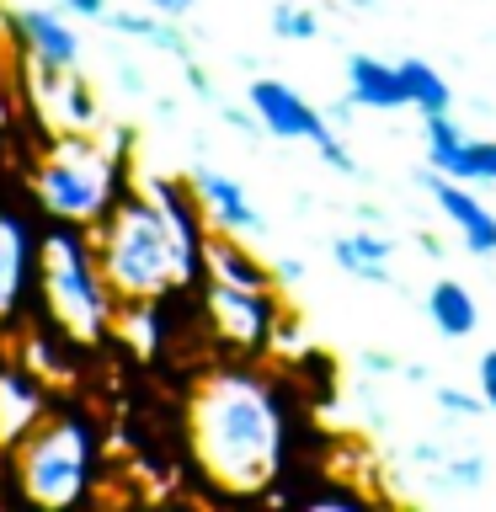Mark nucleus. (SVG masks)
Wrapping results in <instances>:
<instances>
[{
	"label": "nucleus",
	"mask_w": 496,
	"mask_h": 512,
	"mask_svg": "<svg viewBox=\"0 0 496 512\" xmlns=\"http://www.w3.org/2000/svg\"><path fill=\"white\" fill-rule=\"evenodd\" d=\"M187 459L198 480L224 502L278 496V480L294 454V411L283 379L256 358H224L203 368L182 411Z\"/></svg>",
	"instance_id": "obj_1"
},
{
	"label": "nucleus",
	"mask_w": 496,
	"mask_h": 512,
	"mask_svg": "<svg viewBox=\"0 0 496 512\" xmlns=\"http://www.w3.org/2000/svg\"><path fill=\"white\" fill-rule=\"evenodd\" d=\"M102 272L112 283L118 304L128 299H171L203 288V267L182 251V240L160 214V203L144 187H128L112 214L91 230Z\"/></svg>",
	"instance_id": "obj_2"
},
{
	"label": "nucleus",
	"mask_w": 496,
	"mask_h": 512,
	"mask_svg": "<svg viewBox=\"0 0 496 512\" xmlns=\"http://www.w3.org/2000/svg\"><path fill=\"white\" fill-rule=\"evenodd\" d=\"M38 315L64 331L80 352H102L112 342L118 294H112L91 230L54 224L38 230Z\"/></svg>",
	"instance_id": "obj_3"
},
{
	"label": "nucleus",
	"mask_w": 496,
	"mask_h": 512,
	"mask_svg": "<svg viewBox=\"0 0 496 512\" xmlns=\"http://www.w3.org/2000/svg\"><path fill=\"white\" fill-rule=\"evenodd\" d=\"M96 480H102V427L86 406H54L11 448V496L27 507H86Z\"/></svg>",
	"instance_id": "obj_4"
},
{
	"label": "nucleus",
	"mask_w": 496,
	"mask_h": 512,
	"mask_svg": "<svg viewBox=\"0 0 496 512\" xmlns=\"http://www.w3.org/2000/svg\"><path fill=\"white\" fill-rule=\"evenodd\" d=\"M134 187V160L118 155L96 134H48L38 166H32V203L54 224H80L96 230L112 203Z\"/></svg>",
	"instance_id": "obj_5"
},
{
	"label": "nucleus",
	"mask_w": 496,
	"mask_h": 512,
	"mask_svg": "<svg viewBox=\"0 0 496 512\" xmlns=\"http://www.w3.org/2000/svg\"><path fill=\"white\" fill-rule=\"evenodd\" d=\"M198 304H203V331L214 336L224 358H272V336H278L283 320L278 288H240L203 278Z\"/></svg>",
	"instance_id": "obj_6"
},
{
	"label": "nucleus",
	"mask_w": 496,
	"mask_h": 512,
	"mask_svg": "<svg viewBox=\"0 0 496 512\" xmlns=\"http://www.w3.org/2000/svg\"><path fill=\"white\" fill-rule=\"evenodd\" d=\"M32 310H38V230L27 214L0 203V342H11Z\"/></svg>",
	"instance_id": "obj_7"
},
{
	"label": "nucleus",
	"mask_w": 496,
	"mask_h": 512,
	"mask_svg": "<svg viewBox=\"0 0 496 512\" xmlns=\"http://www.w3.org/2000/svg\"><path fill=\"white\" fill-rule=\"evenodd\" d=\"M27 96H32V118L48 134H91V128H102L96 91L86 86L80 70H54V64L27 59Z\"/></svg>",
	"instance_id": "obj_8"
},
{
	"label": "nucleus",
	"mask_w": 496,
	"mask_h": 512,
	"mask_svg": "<svg viewBox=\"0 0 496 512\" xmlns=\"http://www.w3.org/2000/svg\"><path fill=\"white\" fill-rule=\"evenodd\" d=\"M246 102H251V112L262 118V128L272 139H310V144H320V139L336 134V123L326 118V107H315L310 96L294 91L278 75H256L246 86Z\"/></svg>",
	"instance_id": "obj_9"
},
{
	"label": "nucleus",
	"mask_w": 496,
	"mask_h": 512,
	"mask_svg": "<svg viewBox=\"0 0 496 512\" xmlns=\"http://www.w3.org/2000/svg\"><path fill=\"white\" fill-rule=\"evenodd\" d=\"M416 187H422L427 198L438 203V214L459 230L464 251H470V256H496V214L470 192V182H459V176H443L438 166H427V171H416Z\"/></svg>",
	"instance_id": "obj_10"
},
{
	"label": "nucleus",
	"mask_w": 496,
	"mask_h": 512,
	"mask_svg": "<svg viewBox=\"0 0 496 512\" xmlns=\"http://www.w3.org/2000/svg\"><path fill=\"white\" fill-rule=\"evenodd\" d=\"M11 27H16V43H22V54L32 64L80 70V59H86V38L75 32L64 6H22V11H11Z\"/></svg>",
	"instance_id": "obj_11"
},
{
	"label": "nucleus",
	"mask_w": 496,
	"mask_h": 512,
	"mask_svg": "<svg viewBox=\"0 0 496 512\" xmlns=\"http://www.w3.org/2000/svg\"><path fill=\"white\" fill-rule=\"evenodd\" d=\"M48 411H54V400H48V384L6 347V352H0V443L16 448L32 427L43 422Z\"/></svg>",
	"instance_id": "obj_12"
},
{
	"label": "nucleus",
	"mask_w": 496,
	"mask_h": 512,
	"mask_svg": "<svg viewBox=\"0 0 496 512\" xmlns=\"http://www.w3.org/2000/svg\"><path fill=\"white\" fill-rule=\"evenodd\" d=\"M187 182H192V192H198V203H203V214H208V230L240 235V240L262 235V214H256L251 192L240 187L230 171H219V166H192Z\"/></svg>",
	"instance_id": "obj_13"
},
{
	"label": "nucleus",
	"mask_w": 496,
	"mask_h": 512,
	"mask_svg": "<svg viewBox=\"0 0 496 512\" xmlns=\"http://www.w3.org/2000/svg\"><path fill=\"white\" fill-rule=\"evenodd\" d=\"M11 352L48 384V390H64V384H75V374H80V347L64 331L48 326L43 315H32L27 326L11 336Z\"/></svg>",
	"instance_id": "obj_14"
},
{
	"label": "nucleus",
	"mask_w": 496,
	"mask_h": 512,
	"mask_svg": "<svg viewBox=\"0 0 496 512\" xmlns=\"http://www.w3.org/2000/svg\"><path fill=\"white\" fill-rule=\"evenodd\" d=\"M342 75H347V96L358 107H368V112H400V107H411L406 75H400V64H390V59L347 54Z\"/></svg>",
	"instance_id": "obj_15"
},
{
	"label": "nucleus",
	"mask_w": 496,
	"mask_h": 512,
	"mask_svg": "<svg viewBox=\"0 0 496 512\" xmlns=\"http://www.w3.org/2000/svg\"><path fill=\"white\" fill-rule=\"evenodd\" d=\"M331 256H336V267L352 272L358 283H374V288L400 283V272H395V240L379 235L374 224H368V230H352V235H336L331 240Z\"/></svg>",
	"instance_id": "obj_16"
},
{
	"label": "nucleus",
	"mask_w": 496,
	"mask_h": 512,
	"mask_svg": "<svg viewBox=\"0 0 496 512\" xmlns=\"http://www.w3.org/2000/svg\"><path fill=\"white\" fill-rule=\"evenodd\" d=\"M203 278H219V283H240V288H278V272H272L267 256L246 251L240 235H208V251H203Z\"/></svg>",
	"instance_id": "obj_17"
},
{
	"label": "nucleus",
	"mask_w": 496,
	"mask_h": 512,
	"mask_svg": "<svg viewBox=\"0 0 496 512\" xmlns=\"http://www.w3.org/2000/svg\"><path fill=\"white\" fill-rule=\"evenodd\" d=\"M102 27H112L118 38H134V43H150L155 54H166L176 64L192 59V38L182 32V22H171V16H155L150 6H123V11H107Z\"/></svg>",
	"instance_id": "obj_18"
},
{
	"label": "nucleus",
	"mask_w": 496,
	"mask_h": 512,
	"mask_svg": "<svg viewBox=\"0 0 496 512\" xmlns=\"http://www.w3.org/2000/svg\"><path fill=\"white\" fill-rule=\"evenodd\" d=\"M112 342H123V352L139 358V363L160 358V347H166V299H128V304H118Z\"/></svg>",
	"instance_id": "obj_19"
},
{
	"label": "nucleus",
	"mask_w": 496,
	"mask_h": 512,
	"mask_svg": "<svg viewBox=\"0 0 496 512\" xmlns=\"http://www.w3.org/2000/svg\"><path fill=\"white\" fill-rule=\"evenodd\" d=\"M422 310H427L432 326H438V336H448V342H464V336L480 331V299L459 278H438V283H432Z\"/></svg>",
	"instance_id": "obj_20"
},
{
	"label": "nucleus",
	"mask_w": 496,
	"mask_h": 512,
	"mask_svg": "<svg viewBox=\"0 0 496 512\" xmlns=\"http://www.w3.org/2000/svg\"><path fill=\"white\" fill-rule=\"evenodd\" d=\"M422 144H427V166L470 182V134L454 123V112H427L422 118Z\"/></svg>",
	"instance_id": "obj_21"
},
{
	"label": "nucleus",
	"mask_w": 496,
	"mask_h": 512,
	"mask_svg": "<svg viewBox=\"0 0 496 512\" xmlns=\"http://www.w3.org/2000/svg\"><path fill=\"white\" fill-rule=\"evenodd\" d=\"M400 75H406V91H411V107L422 112H454V86H448V75L438 64L427 59H400Z\"/></svg>",
	"instance_id": "obj_22"
},
{
	"label": "nucleus",
	"mask_w": 496,
	"mask_h": 512,
	"mask_svg": "<svg viewBox=\"0 0 496 512\" xmlns=\"http://www.w3.org/2000/svg\"><path fill=\"white\" fill-rule=\"evenodd\" d=\"M267 32H272L278 43H315V38H320V16H315V6L278 0V6L267 11Z\"/></svg>",
	"instance_id": "obj_23"
},
{
	"label": "nucleus",
	"mask_w": 496,
	"mask_h": 512,
	"mask_svg": "<svg viewBox=\"0 0 496 512\" xmlns=\"http://www.w3.org/2000/svg\"><path fill=\"white\" fill-rule=\"evenodd\" d=\"M491 475L486 454H448L438 470H432V491H480Z\"/></svg>",
	"instance_id": "obj_24"
},
{
	"label": "nucleus",
	"mask_w": 496,
	"mask_h": 512,
	"mask_svg": "<svg viewBox=\"0 0 496 512\" xmlns=\"http://www.w3.org/2000/svg\"><path fill=\"white\" fill-rule=\"evenodd\" d=\"M432 400H438V411L459 416V422H470V416L491 411L486 395H480V390H459V384H432Z\"/></svg>",
	"instance_id": "obj_25"
},
{
	"label": "nucleus",
	"mask_w": 496,
	"mask_h": 512,
	"mask_svg": "<svg viewBox=\"0 0 496 512\" xmlns=\"http://www.w3.org/2000/svg\"><path fill=\"white\" fill-rule=\"evenodd\" d=\"M315 155L326 160V166H331L336 176H352V182H363V176H368V171H363V160H358V155H352L347 144H342V134L320 139V144H315Z\"/></svg>",
	"instance_id": "obj_26"
},
{
	"label": "nucleus",
	"mask_w": 496,
	"mask_h": 512,
	"mask_svg": "<svg viewBox=\"0 0 496 512\" xmlns=\"http://www.w3.org/2000/svg\"><path fill=\"white\" fill-rule=\"evenodd\" d=\"M219 118L230 123V128H235V134L246 139V144H256V139L267 134V128H262V118L251 112V102H246V107H235V102H219Z\"/></svg>",
	"instance_id": "obj_27"
},
{
	"label": "nucleus",
	"mask_w": 496,
	"mask_h": 512,
	"mask_svg": "<svg viewBox=\"0 0 496 512\" xmlns=\"http://www.w3.org/2000/svg\"><path fill=\"white\" fill-rule=\"evenodd\" d=\"M272 352H278V358H304V326H299V315H288L283 310V320H278V336H272Z\"/></svg>",
	"instance_id": "obj_28"
},
{
	"label": "nucleus",
	"mask_w": 496,
	"mask_h": 512,
	"mask_svg": "<svg viewBox=\"0 0 496 512\" xmlns=\"http://www.w3.org/2000/svg\"><path fill=\"white\" fill-rule=\"evenodd\" d=\"M112 80H118L123 96H144V91H150V75H144L134 59H112Z\"/></svg>",
	"instance_id": "obj_29"
},
{
	"label": "nucleus",
	"mask_w": 496,
	"mask_h": 512,
	"mask_svg": "<svg viewBox=\"0 0 496 512\" xmlns=\"http://www.w3.org/2000/svg\"><path fill=\"white\" fill-rule=\"evenodd\" d=\"M182 75H187V91L198 96V102H208V107H219V102H224V96L214 91V80H208V70H203L198 59H187V64H182Z\"/></svg>",
	"instance_id": "obj_30"
},
{
	"label": "nucleus",
	"mask_w": 496,
	"mask_h": 512,
	"mask_svg": "<svg viewBox=\"0 0 496 512\" xmlns=\"http://www.w3.org/2000/svg\"><path fill=\"white\" fill-rule=\"evenodd\" d=\"M475 390L486 395V406L496 411V347L480 352V368H475Z\"/></svg>",
	"instance_id": "obj_31"
},
{
	"label": "nucleus",
	"mask_w": 496,
	"mask_h": 512,
	"mask_svg": "<svg viewBox=\"0 0 496 512\" xmlns=\"http://www.w3.org/2000/svg\"><path fill=\"white\" fill-rule=\"evenodd\" d=\"M358 368H363V374H374V379H395L400 374V363L390 358V352H358Z\"/></svg>",
	"instance_id": "obj_32"
},
{
	"label": "nucleus",
	"mask_w": 496,
	"mask_h": 512,
	"mask_svg": "<svg viewBox=\"0 0 496 512\" xmlns=\"http://www.w3.org/2000/svg\"><path fill=\"white\" fill-rule=\"evenodd\" d=\"M54 6H64L70 16H80V22H102L112 11V0H54Z\"/></svg>",
	"instance_id": "obj_33"
},
{
	"label": "nucleus",
	"mask_w": 496,
	"mask_h": 512,
	"mask_svg": "<svg viewBox=\"0 0 496 512\" xmlns=\"http://www.w3.org/2000/svg\"><path fill=\"white\" fill-rule=\"evenodd\" d=\"M406 454H411L416 464H422V470H438V464L448 459V448H443V443H427V438H422V443H411Z\"/></svg>",
	"instance_id": "obj_34"
},
{
	"label": "nucleus",
	"mask_w": 496,
	"mask_h": 512,
	"mask_svg": "<svg viewBox=\"0 0 496 512\" xmlns=\"http://www.w3.org/2000/svg\"><path fill=\"white\" fill-rule=\"evenodd\" d=\"M272 272H278V288L304 283V262H299V256H272Z\"/></svg>",
	"instance_id": "obj_35"
},
{
	"label": "nucleus",
	"mask_w": 496,
	"mask_h": 512,
	"mask_svg": "<svg viewBox=\"0 0 496 512\" xmlns=\"http://www.w3.org/2000/svg\"><path fill=\"white\" fill-rule=\"evenodd\" d=\"M139 6H150L155 16H171V22H187L198 0H139Z\"/></svg>",
	"instance_id": "obj_36"
},
{
	"label": "nucleus",
	"mask_w": 496,
	"mask_h": 512,
	"mask_svg": "<svg viewBox=\"0 0 496 512\" xmlns=\"http://www.w3.org/2000/svg\"><path fill=\"white\" fill-rule=\"evenodd\" d=\"M352 112H358V102H352V96H342V102L326 107V118H331V123H352Z\"/></svg>",
	"instance_id": "obj_37"
},
{
	"label": "nucleus",
	"mask_w": 496,
	"mask_h": 512,
	"mask_svg": "<svg viewBox=\"0 0 496 512\" xmlns=\"http://www.w3.org/2000/svg\"><path fill=\"white\" fill-rule=\"evenodd\" d=\"M11 496V448L0 443V502Z\"/></svg>",
	"instance_id": "obj_38"
},
{
	"label": "nucleus",
	"mask_w": 496,
	"mask_h": 512,
	"mask_svg": "<svg viewBox=\"0 0 496 512\" xmlns=\"http://www.w3.org/2000/svg\"><path fill=\"white\" fill-rule=\"evenodd\" d=\"M352 214H358L363 224H379V219H384V214H379V208H374V203H358V208H352Z\"/></svg>",
	"instance_id": "obj_39"
},
{
	"label": "nucleus",
	"mask_w": 496,
	"mask_h": 512,
	"mask_svg": "<svg viewBox=\"0 0 496 512\" xmlns=\"http://www.w3.org/2000/svg\"><path fill=\"white\" fill-rule=\"evenodd\" d=\"M342 6H347V11H363V16H374V11H379V0H342Z\"/></svg>",
	"instance_id": "obj_40"
},
{
	"label": "nucleus",
	"mask_w": 496,
	"mask_h": 512,
	"mask_svg": "<svg viewBox=\"0 0 496 512\" xmlns=\"http://www.w3.org/2000/svg\"><path fill=\"white\" fill-rule=\"evenodd\" d=\"M400 374L416 379V384H427V368H422V363H400Z\"/></svg>",
	"instance_id": "obj_41"
}]
</instances>
